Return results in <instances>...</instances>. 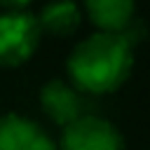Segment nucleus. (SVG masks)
<instances>
[{"label":"nucleus","instance_id":"obj_1","mask_svg":"<svg viewBox=\"0 0 150 150\" xmlns=\"http://www.w3.org/2000/svg\"><path fill=\"white\" fill-rule=\"evenodd\" d=\"M131 63V45L120 33L101 30L73 49L68 59V73L80 89L91 94H108L129 77Z\"/></svg>","mask_w":150,"mask_h":150},{"label":"nucleus","instance_id":"obj_2","mask_svg":"<svg viewBox=\"0 0 150 150\" xmlns=\"http://www.w3.org/2000/svg\"><path fill=\"white\" fill-rule=\"evenodd\" d=\"M40 40V26L33 14H0V66H21L30 59Z\"/></svg>","mask_w":150,"mask_h":150},{"label":"nucleus","instance_id":"obj_3","mask_svg":"<svg viewBox=\"0 0 150 150\" xmlns=\"http://www.w3.org/2000/svg\"><path fill=\"white\" fill-rule=\"evenodd\" d=\"M120 131L101 117H77L63 129L61 150H122Z\"/></svg>","mask_w":150,"mask_h":150},{"label":"nucleus","instance_id":"obj_4","mask_svg":"<svg viewBox=\"0 0 150 150\" xmlns=\"http://www.w3.org/2000/svg\"><path fill=\"white\" fill-rule=\"evenodd\" d=\"M0 150H56L49 136L19 115L0 117Z\"/></svg>","mask_w":150,"mask_h":150},{"label":"nucleus","instance_id":"obj_5","mask_svg":"<svg viewBox=\"0 0 150 150\" xmlns=\"http://www.w3.org/2000/svg\"><path fill=\"white\" fill-rule=\"evenodd\" d=\"M40 101H42V108L49 115V120H54L61 127H68L70 122L82 117V98L77 96V91L73 87H68L61 80L47 82L40 91Z\"/></svg>","mask_w":150,"mask_h":150},{"label":"nucleus","instance_id":"obj_6","mask_svg":"<svg viewBox=\"0 0 150 150\" xmlns=\"http://www.w3.org/2000/svg\"><path fill=\"white\" fill-rule=\"evenodd\" d=\"M89 19L103 33H122L134 19V0H84Z\"/></svg>","mask_w":150,"mask_h":150},{"label":"nucleus","instance_id":"obj_7","mask_svg":"<svg viewBox=\"0 0 150 150\" xmlns=\"http://www.w3.org/2000/svg\"><path fill=\"white\" fill-rule=\"evenodd\" d=\"M38 26H40V30H47L52 35H70L80 26V9L70 0L52 2L42 9Z\"/></svg>","mask_w":150,"mask_h":150},{"label":"nucleus","instance_id":"obj_8","mask_svg":"<svg viewBox=\"0 0 150 150\" xmlns=\"http://www.w3.org/2000/svg\"><path fill=\"white\" fill-rule=\"evenodd\" d=\"M30 0H0V7H7L9 12H19L21 7H26Z\"/></svg>","mask_w":150,"mask_h":150}]
</instances>
